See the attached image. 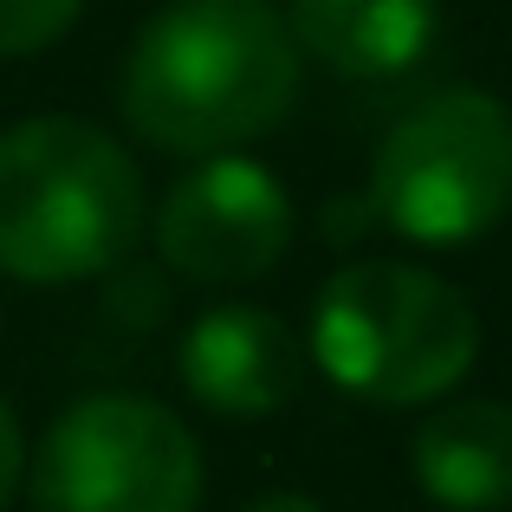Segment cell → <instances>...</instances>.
Masks as SVG:
<instances>
[{
	"mask_svg": "<svg viewBox=\"0 0 512 512\" xmlns=\"http://www.w3.org/2000/svg\"><path fill=\"white\" fill-rule=\"evenodd\" d=\"M305 357L344 396L376 409H428L454 396L480 357V318L454 279L409 260H350L318 286Z\"/></svg>",
	"mask_w": 512,
	"mask_h": 512,
	"instance_id": "3957f363",
	"label": "cell"
},
{
	"mask_svg": "<svg viewBox=\"0 0 512 512\" xmlns=\"http://www.w3.org/2000/svg\"><path fill=\"white\" fill-rule=\"evenodd\" d=\"M150 227L143 169L91 117H26L0 130V273L20 286H85L137 253Z\"/></svg>",
	"mask_w": 512,
	"mask_h": 512,
	"instance_id": "7a4b0ae2",
	"label": "cell"
},
{
	"mask_svg": "<svg viewBox=\"0 0 512 512\" xmlns=\"http://www.w3.org/2000/svg\"><path fill=\"white\" fill-rule=\"evenodd\" d=\"M305 338L266 305H214L175 344V376L208 415L266 422L305 383Z\"/></svg>",
	"mask_w": 512,
	"mask_h": 512,
	"instance_id": "52a82bcc",
	"label": "cell"
},
{
	"mask_svg": "<svg viewBox=\"0 0 512 512\" xmlns=\"http://www.w3.org/2000/svg\"><path fill=\"white\" fill-rule=\"evenodd\" d=\"M363 201L409 247H474L512 214V111L474 85L422 98L376 143Z\"/></svg>",
	"mask_w": 512,
	"mask_h": 512,
	"instance_id": "277c9868",
	"label": "cell"
},
{
	"mask_svg": "<svg viewBox=\"0 0 512 512\" xmlns=\"http://www.w3.org/2000/svg\"><path fill=\"white\" fill-rule=\"evenodd\" d=\"M305 59L273 0H163L130 39L117 104L163 156H227L292 117Z\"/></svg>",
	"mask_w": 512,
	"mask_h": 512,
	"instance_id": "6da1fadb",
	"label": "cell"
},
{
	"mask_svg": "<svg viewBox=\"0 0 512 512\" xmlns=\"http://www.w3.org/2000/svg\"><path fill=\"white\" fill-rule=\"evenodd\" d=\"M85 0H0V59H33L78 26Z\"/></svg>",
	"mask_w": 512,
	"mask_h": 512,
	"instance_id": "30bf717a",
	"label": "cell"
},
{
	"mask_svg": "<svg viewBox=\"0 0 512 512\" xmlns=\"http://www.w3.org/2000/svg\"><path fill=\"white\" fill-rule=\"evenodd\" d=\"M299 208L247 150L201 156L156 208V260L195 286H253L292 253Z\"/></svg>",
	"mask_w": 512,
	"mask_h": 512,
	"instance_id": "8992f818",
	"label": "cell"
},
{
	"mask_svg": "<svg viewBox=\"0 0 512 512\" xmlns=\"http://www.w3.org/2000/svg\"><path fill=\"white\" fill-rule=\"evenodd\" d=\"M409 474L441 512L512 506V409L493 396H441L409 441Z\"/></svg>",
	"mask_w": 512,
	"mask_h": 512,
	"instance_id": "9c48e42d",
	"label": "cell"
},
{
	"mask_svg": "<svg viewBox=\"0 0 512 512\" xmlns=\"http://www.w3.org/2000/svg\"><path fill=\"white\" fill-rule=\"evenodd\" d=\"M286 26L331 78H402L435 52L441 0H292Z\"/></svg>",
	"mask_w": 512,
	"mask_h": 512,
	"instance_id": "ba28073f",
	"label": "cell"
},
{
	"mask_svg": "<svg viewBox=\"0 0 512 512\" xmlns=\"http://www.w3.org/2000/svg\"><path fill=\"white\" fill-rule=\"evenodd\" d=\"M20 487L33 512H195L208 461L169 402L104 389L46 422Z\"/></svg>",
	"mask_w": 512,
	"mask_h": 512,
	"instance_id": "5b68a950",
	"label": "cell"
},
{
	"mask_svg": "<svg viewBox=\"0 0 512 512\" xmlns=\"http://www.w3.org/2000/svg\"><path fill=\"white\" fill-rule=\"evenodd\" d=\"M20 480H26V428H20V415H13V402L0 396V512L20 493Z\"/></svg>",
	"mask_w": 512,
	"mask_h": 512,
	"instance_id": "8fae6325",
	"label": "cell"
},
{
	"mask_svg": "<svg viewBox=\"0 0 512 512\" xmlns=\"http://www.w3.org/2000/svg\"><path fill=\"white\" fill-rule=\"evenodd\" d=\"M240 512H325L318 500H305V493H266V500L240 506Z\"/></svg>",
	"mask_w": 512,
	"mask_h": 512,
	"instance_id": "7c38bea8",
	"label": "cell"
}]
</instances>
